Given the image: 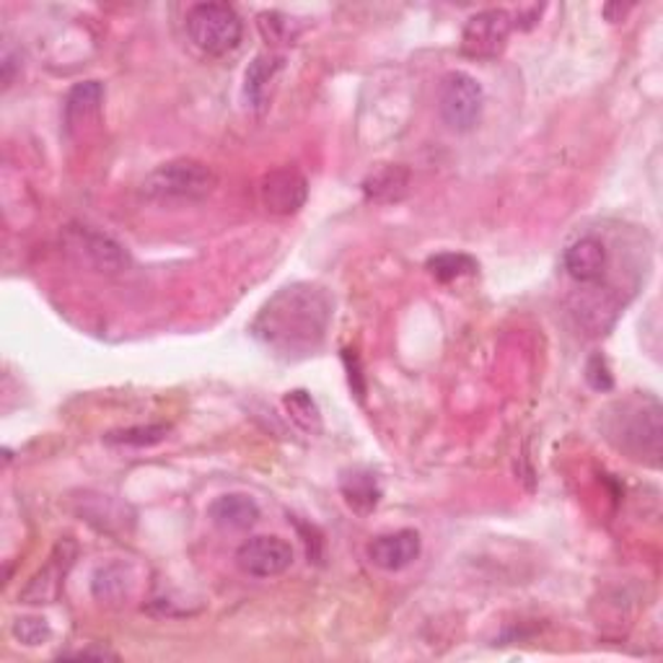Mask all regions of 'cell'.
Here are the masks:
<instances>
[{
    "label": "cell",
    "instance_id": "1",
    "mask_svg": "<svg viewBox=\"0 0 663 663\" xmlns=\"http://www.w3.org/2000/svg\"><path fill=\"white\" fill-rule=\"evenodd\" d=\"M329 293L314 282H293L280 288L269 299L257 320L252 322V335L286 361L314 355L335 314Z\"/></svg>",
    "mask_w": 663,
    "mask_h": 663
},
{
    "label": "cell",
    "instance_id": "2",
    "mask_svg": "<svg viewBox=\"0 0 663 663\" xmlns=\"http://www.w3.org/2000/svg\"><path fill=\"white\" fill-rule=\"evenodd\" d=\"M606 438L619 451L630 454L632 459L659 465L661 456V407L655 399L630 397L625 402L612 405L604 420Z\"/></svg>",
    "mask_w": 663,
    "mask_h": 663
},
{
    "label": "cell",
    "instance_id": "3",
    "mask_svg": "<svg viewBox=\"0 0 663 663\" xmlns=\"http://www.w3.org/2000/svg\"><path fill=\"white\" fill-rule=\"evenodd\" d=\"M218 179L210 166L195 158H177L161 164L143 179L141 192L154 203H197L216 190Z\"/></svg>",
    "mask_w": 663,
    "mask_h": 663
},
{
    "label": "cell",
    "instance_id": "4",
    "mask_svg": "<svg viewBox=\"0 0 663 663\" xmlns=\"http://www.w3.org/2000/svg\"><path fill=\"white\" fill-rule=\"evenodd\" d=\"M186 34L205 55H228L237 50L244 24L228 3H197L186 11Z\"/></svg>",
    "mask_w": 663,
    "mask_h": 663
},
{
    "label": "cell",
    "instance_id": "5",
    "mask_svg": "<svg viewBox=\"0 0 663 663\" xmlns=\"http://www.w3.org/2000/svg\"><path fill=\"white\" fill-rule=\"evenodd\" d=\"M482 107H485V92L472 75L451 71L441 79L438 112L454 133H469L480 122Z\"/></svg>",
    "mask_w": 663,
    "mask_h": 663
},
{
    "label": "cell",
    "instance_id": "6",
    "mask_svg": "<svg viewBox=\"0 0 663 663\" xmlns=\"http://www.w3.org/2000/svg\"><path fill=\"white\" fill-rule=\"evenodd\" d=\"M510 32H514V16L503 9H487L474 13L461 32V50L469 58H497L506 50Z\"/></svg>",
    "mask_w": 663,
    "mask_h": 663
},
{
    "label": "cell",
    "instance_id": "7",
    "mask_svg": "<svg viewBox=\"0 0 663 663\" xmlns=\"http://www.w3.org/2000/svg\"><path fill=\"white\" fill-rule=\"evenodd\" d=\"M293 563V547L280 537H252L237 552V565L246 576L275 578Z\"/></svg>",
    "mask_w": 663,
    "mask_h": 663
},
{
    "label": "cell",
    "instance_id": "8",
    "mask_svg": "<svg viewBox=\"0 0 663 663\" xmlns=\"http://www.w3.org/2000/svg\"><path fill=\"white\" fill-rule=\"evenodd\" d=\"M309 197V184L296 169H275L262 177L260 203L273 216H293Z\"/></svg>",
    "mask_w": 663,
    "mask_h": 663
},
{
    "label": "cell",
    "instance_id": "9",
    "mask_svg": "<svg viewBox=\"0 0 663 663\" xmlns=\"http://www.w3.org/2000/svg\"><path fill=\"white\" fill-rule=\"evenodd\" d=\"M68 249L81 262H86L88 267L99 269V273H120V269L128 267V252L114 239L92 231L86 226L68 231Z\"/></svg>",
    "mask_w": 663,
    "mask_h": 663
},
{
    "label": "cell",
    "instance_id": "10",
    "mask_svg": "<svg viewBox=\"0 0 663 663\" xmlns=\"http://www.w3.org/2000/svg\"><path fill=\"white\" fill-rule=\"evenodd\" d=\"M423 552V539L414 529H399L391 534L376 537L369 544V559L386 572H399L410 568Z\"/></svg>",
    "mask_w": 663,
    "mask_h": 663
},
{
    "label": "cell",
    "instance_id": "11",
    "mask_svg": "<svg viewBox=\"0 0 663 663\" xmlns=\"http://www.w3.org/2000/svg\"><path fill=\"white\" fill-rule=\"evenodd\" d=\"M207 516L220 531H249L260 521V506L244 493L220 495L210 503Z\"/></svg>",
    "mask_w": 663,
    "mask_h": 663
},
{
    "label": "cell",
    "instance_id": "12",
    "mask_svg": "<svg viewBox=\"0 0 663 663\" xmlns=\"http://www.w3.org/2000/svg\"><path fill=\"white\" fill-rule=\"evenodd\" d=\"M606 262H610L606 246L593 237L578 239L576 244H570L568 252H565V269H568L570 278L578 282H599L606 269Z\"/></svg>",
    "mask_w": 663,
    "mask_h": 663
},
{
    "label": "cell",
    "instance_id": "13",
    "mask_svg": "<svg viewBox=\"0 0 663 663\" xmlns=\"http://www.w3.org/2000/svg\"><path fill=\"white\" fill-rule=\"evenodd\" d=\"M71 559H73V552L71 555H65V547L60 544L58 552L50 557V563H47L45 568H41L37 576L32 578V583L26 586L24 593H21V599H24L26 604H47V601H52L55 596H58L68 568H71Z\"/></svg>",
    "mask_w": 663,
    "mask_h": 663
},
{
    "label": "cell",
    "instance_id": "14",
    "mask_svg": "<svg viewBox=\"0 0 663 663\" xmlns=\"http://www.w3.org/2000/svg\"><path fill=\"white\" fill-rule=\"evenodd\" d=\"M101 101H104V86L99 81H83L79 86H73L65 96V107H62L68 130L83 128V124L92 122L94 117L99 114Z\"/></svg>",
    "mask_w": 663,
    "mask_h": 663
},
{
    "label": "cell",
    "instance_id": "15",
    "mask_svg": "<svg viewBox=\"0 0 663 663\" xmlns=\"http://www.w3.org/2000/svg\"><path fill=\"white\" fill-rule=\"evenodd\" d=\"M410 190V171L405 166H382L363 182V192L371 203H397Z\"/></svg>",
    "mask_w": 663,
    "mask_h": 663
},
{
    "label": "cell",
    "instance_id": "16",
    "mask_svg": "<svg viewBox=\"0 0 663 663\" xmlns=\"http://www.w3.org/2000/svg\"><path fill=\"white\" fill-rule=\"evenodd\" d=\"M340 487L345 501H348V506L355 510V514H371V510L378 506V501H382V487H378L376 474L365 472V469L345 472Z\"/></svg>",
    "mask_w": 663,
    "mask_h": 663
},
{
    "label": "cell",
    "instance_id": "17",
    "mask_svg": "<svg viewBox=\"0 0 663 663\" xmlns=\"http://www.w3.org/2000/svg\"><path fill=\"white\" fill-rule=\"evenodd\" d=\"M282 68V58L280 55H260V58H254L252 65L246 68L244 75V94L246 99L254 104V107H262L265 104L267 96V83L278 75V71Z\"/></svg>",
    "mask_w": 663,
    "mask_h": 663
},
{
    "label": "cell",
    "instance_id": "18",
    "mask_svg": "<svg viewBox=\"0 0 663 663\" xmlns=\"http://www.w3.org/2000/svg\"><path fill=\"white\" fill-rule=\"evenodd\" d=\"M171 433V425L154 423V425H135V427H122V431H112L104 435L109 446H133V448H145L161 444L166 435Z\"/></svg>",
    "mask_w": 663,
    "mask_h": 663
},
{
    "label": "cell",
    "instance_id": "19",
    "mask_svg": "<svg viewBox=\"0 0 663 663\" xmlns=\"http://www.w3.org/2000/svg\"><path fill=\"white\" fill-rule=\"evenodd\" d=\"M427 269H431V275L435 280L451 282L456 278H465V275H472L477 269V262L469 257V254L446 252V254H438V257L427 260Z\"/></svg>",
    "mask_w": 663,
    "mask_h": 663
},
{
    "label": "cell",
    "instance_id": "20",
    "mask_svg": "<svg viewBox=\"0 0 663 663\" xmlns=\"http://www.w3.org/2000/svg\"><path fill=\"white\" fill-rule=\"evenodd\" d=\"M286 407H288L290 418H293L296 423L303 427V431L316 433L322 427L320 407H316V402L309 397L306 391H290L286 397Z\"/></svg>",
    "mask_w": 663,
    "mask_h": 663
},
{
    "label": "cell",
    "instance_id": "21",
    "mask_svg": "<svg viewBox=\"0 0 663 663\" xmlns=\"http://www.w3.org/2000/svg\"><path fill=\"white\" fill-rule=\"evenodd\" d=\"M13 635H16L24 646H41V642L50 640L52 630L45 619L24 617V619H16V625H13Z\"/></svg>",
    "mask_w": 663,
    "mask_h": 663
},
{
    "label": "cell",
    "instance_id": "22",
    "mask_svg": "<svg viewBox=\"0 0 663 663\" xmlns=\"http://www.w3.org/2000/svg\"><path fill=\"white\" fill-rule=\"evenodd\" d=\"M260 29L265 32L267 39H273V41H286L293 37V34H290V21H282L280 13H262Z\"/></svg>",
    "mask_w": 663,
    "mask_h": 663
},
{
    "label": "cell",
    "instance_id": "23",
    "mask_svg": "<svg viewBox=\"0 0 663 663\" xmlns=\"http://www.w3.org/2000/svg\"><path fill=\"white\" fill-rule=\"evenodd\" d=\"M586 376H589V384L593 386V389H599V391L612 389V376H610V369H606L604 358H599V355L591 358L589 373H586Z\"/></svg>",
    "mask_w": 663,
    "mask_h": 663
},
{
    "label": "cell",
    "instance_id": "24",
    "mask_svg": "<svg viewBox=\"0 0 663 663\" xmlns=\"http://www.w3.org/2000/svg\"><path fill=\"white\" fill-rule=\"evenodd\" d=\"M13 71H16V60H13V55H5L3 58V83L5 88L13 83Z\"/></svg>",
    "mask_w": 663,
    "mask_h": 663
},
{
    "label": "cell",
    "instance_id": "25",
    "mask_svg": "<svg viewBox=\"0 0 663 663\" xmlns=\"http://www.w3.org/2000/svg\"><path fill=\"white\" fill-rule=\"evenodd\" d=\"M65 655H73V659H99V661L117 659V655L109 651H79V653H65Z\"/></svg>",
    "mask_w": 663,
    "mask_h": 663
}]
</instances>
